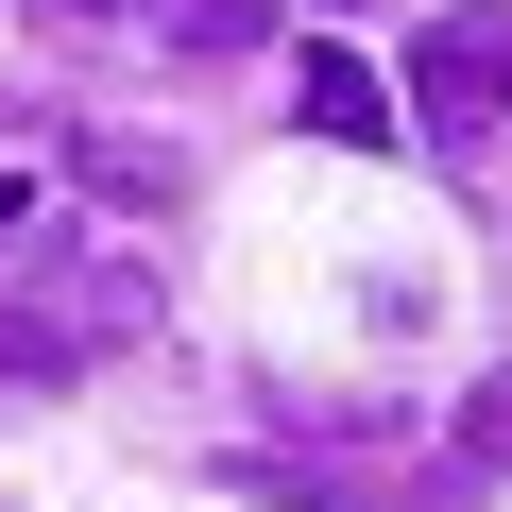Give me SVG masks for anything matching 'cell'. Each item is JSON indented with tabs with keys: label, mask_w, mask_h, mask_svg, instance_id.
<instances>
[{
	"label": "cell",
	"mask_w": 512,
	"mask_h": 512,
	"mask_svg": "<svg viewBox=\"0 0 512 512\" xmlns=\"http://www.w3.org/2000/svg\"><path fill=\"white\" fill-rule=\"evenodd\" d=\"M137 18H154V52H274V0H137Z\"/></svg>",
	"instance_id": "obj_3"
},
{
	"label": "cell",
	"mask_w": 512,
	"mask_h": 512,
	"mask_svg": "<svg viewBox=\"0 0 512 512\" xmlns=\"http://www.w3.org/2000/svg\"><path fill=\"white\" fill-rule=\"evenodd\" d=\"M410 86L444 103V137H461V120H512V18H495V0H461V18H427Z\"/></svg>",
	"instance_id": "obj_1"
},
{
	"label": "cell",
	"mask_w": 512,
	"mask_h": 512,
	"mask_svg": "<svg viewBox=\"0 0 512 512\" xmlns=\"http://www.w3.org/2000/svg\"><path fill=\"white\" fill-rule=\"evenodd\" d=\"M291 120L342 137V154H393V86H376L359 52H308V69H291Z\"/></svg>",
	"instance_id": "obj_2"
},
{
	"label": "cell",
	"mask_w": 512,
	"mask_h": 512,
	"mask_svg": "<svg viewBox=\"0 0 512 512\" xmlns=\"http://www.w3.org/2000/svg\"><path fill=\"white\" fill-rule=\"evenodd\" d=\"M18 222H35V205H18V171H0V239H18Z\"/></svg>",
	"instance_id": "obj_7"
},
{
	"label": "cell",
	"mask_w": 512,
	"mask_h": 512,
	"mask_svg": "<svg viewBox=\"0 0 512 512\" xmlns=\"http://www.w3.org/2000/svg\"><path fill=\"white\" fill-rule=\"evenodd\" d=\"M444 461H461V478H512V359H495V376L444 410Z\"/></svg>",
	"instance_id": "obj_4"
},
{
	"label": "cell",
	"mask_w": 512,
	"mask_h": 512,
	"mask_svg": "<svg viewBox=\"0 0 512 512\" xmlns=\"http://www.w3.org/2000/svg\"><path fill=\"white\" fill-rule=\"evenodd\" d=\"M0 376H69V342H52V308H18V291H0Z\"/></svg>",
	"instance_id": "obj_6"
},
{
	"label": "cell",
	"mask_w": 512,
	"mask_h": 512,
	"mask_svg": "<svg viewBox=\"0 0 512 512\" xmlns=\"http://www.w3.org/2000/svg\"><path fill=\"white\" fill-rule=\"evenodd\" d=\"M86 188H103V205H171V154H137V137H86Z\"/></svg>",
	"instance_id": "obj_5"
}]
</instances>
